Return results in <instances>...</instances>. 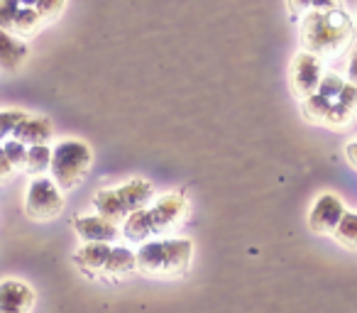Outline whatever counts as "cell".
I'll use <instances>...</instances> for the list:
<instances>
[{"instance_id":"1","label":"cell","mask_w":357,"mask_h":313,"mask_svg":"<svg viewBox=\"0 0 357 313\" xmlns=\"http://www.w3.org/2000/svg\"><path fill=\"white\" fill-rule=\"evenodd\" d=\"M313 10L303 15L301 20V52L318 56H337L350 47L355 37V22L352 15L337 3H323V6H311Z\"/></svg>"},{"instance_id":"2","label":"cell","mask_w":357,"mask_h":313,"mask_svg":"<svg viewBox=\"0 0 357 313\" xmlns=\"http://www.w3.org/2000/svg\"><path fill=\"white\" fill-rule=\"evenodd\" d=\"M303 118L323 128H345L357 118V86L335 74H326L318 91L301 103Z\"/></svg>"},{"instance_id":"3","label":"cell","mask_w":357,"mask_h":313,"mask_svg":"<svg viewBox=\"0 0 357 313\" xmlns=\"http://www.w3.org/2000/svg\"><path fill=\"white\" fill-rule=\"evenodd\" d=\"M194 262V243L189 238L147 240L135 252L137 272L154 279H172L189 272Z\"/></svg>"},{"instance_id":"4","label":"cell","mask_w":357,"mask_h":313,"mask_svg":"<svg viewBox=\"0 0 357 313\" xmlns=\"http://www.w3.org/2000/svg\"><path fill=\"white\" fill-rule=\"evenodd\" d=\"M186 215H189V199H186V194L172 191V194L154 201L149 208L144 206V208H139L137 213L125 218L123 233L128 240L144 243V240L152 238V235H159V233H164V230L176 228Z\"/></svg>"},{"instance_id":"5","label":"cell","mask_w":357,"mask_h":313,"mask_svg":"<svg viewBox=\"0 0 357 313\" xmlns=\"http://www.w3.org/2000/svg\"><path fill=\"white\" fill-rule=\"evenodd\" d=\"M154 189L149 181L144 179H130L125 184L115 186V189H100L93 196V208L98 211L100 218L105 220H125L139 208H144L147 201H152Z\"/></svg>"},{"instance_id":"6","label":"cell","mask_w":357,"mask_h":313,"mask_svg":"<svg viewBox=\"0 0 357 313\" xmlns=\"http://www.w3.org/2000/svg\"><path fill=\"white\" fill-rule=\"evenodd\" d=\"M76 267L91 277H128L137 269L135 252L128 247H115V245H84L74 254Z\"/></svg>"},{"instance_id":"7","label":"cell","mask_w":357,"mask_h":313,"mask_svg":"<svg viewBox=\"0 0 357 313\" xmlns=\"http://www.w3.org/2000/svg\"><path fill=\"white\" fill-rule=\"evenodd\" d=\"M64 3H22V0H0V30L17 35H32L42 25L61 15Z\"/></svg>"},{"instance_id":"8","label":"cell","mask_w":357,"mask_h":313,"mask_svg":"<svg viewBox=\"0 0 357 313\" xmlns=\"http://www.w3.org/2000/svg\"><path fill=\"white\" fill-rule=\"evenodd\" d=\"M91 162H93V152L89 144L81 139H64L52 149V181L61 191L76 189L84 181L86 171L91 169Z\"/></svg>"},{"instance_id":"9","label":"cell","mask_w":357,"mask_h":313,"mask_svg":"<svg viewBox=\"0 0 357 313\" xmlns=\"http://www.w3.org/2000/svg\"><path fill=\"white\" fill-rule=\"evenodd\" d=\"M64 191L50 176H35L25 194V213L32 220H52L64 211Z\"/></svg>"},{"instance_id":"10","label":"cell","mask_w":357,"mask_h":313,"mask_svg":"<svg viewBox=\"0 0 357 313\" xmlns=\"http://www.w3.org/2000/svg\"><path fill=\"white\" fill-rule=\"evenodd\" d=\"M323 76V61L318 56L308 54V52H298L291 59V66H289V84H291V91L298 100H308L321 86Z\"/></svg>"},{"instance_id":"11","label":"cell","mask_w":357,"mask_h":313,"mask_svg":"<svg viewBox=\"0 0 357 313\" xmlns=\"http://www.w3.org/2000/svg\"><path fill=\"white\" fill-rule=\"evenodd\" d=\"M345 215V206L335 194H321L308 211V228L316 235H333Z\"/></svg>"},{"instance_id":"12","label":"cell","mask_w":357,"mask_h":313,"mask_svg":"<svg viewBox=\"0 0 357 313\" xmlns=\"http://www.w3.org/2000/svg\"><path fill=\"white\" fill-rule=\"evenodd\" d=\"M35 301L37 296L30 284L20 282V279L0 282V313H32Z\"/></svg>"},{"instance_id":"13","label":"cell","mask_w":357,"mask_h":313,"mask_svg":"<svg viewBox=\"0 0 357 313\" xmlns=\"http://www.w3.org/2000/svg\"><path fill=\"white\" fill-rule=\"evenodd\" d=\"M74 230L84 240V245H110L120 235L118 223L100 215H79L74 218Z\"/></svg>"},{"instance_id":"14","label":"cell","mask_w":357,"mask_h":313,"mask_svg":"<svg viewBox=\"0 0 357 313\" xmlns=\"http://www.w3.org/2000/svg\"><path fill=\"white\" fill-rule=\"evenodd\" d=\"M13 139L25 147H40L52 139V123L42 115H25L20 125L13 132Z\"/></svg>"},{"instance_id":"15","label":"cell","mask_w":357,"mask_h":313,"mask_svg":"<svg viewBox=\"0 0 357 313\" xmlns=\"http://www.w3.org/2000/svg\"><path fill=\"white\" fill-rule=\"evenodd\" d=\"M27 54V45L20 40V37H13L10 32L0 30V69L6 71H15L25 64Z\"/></svg>"},{"instance_id":"16","label":"cell","mask_w":357,"mask_h":313,"mask_svg":"<svg viewBox=\"0 0 357 313\" xmlns=\"http://www.w3.org/2000/svg\"><path fill=\"white\" fill-rule=\"evenodd\" d=\"M333 235H335V240L340 245H345V247H350V250H357V213L345 211L340 225H337Z\"/></svg>"},{"instance_id":"17","label":"cell","mask_w":357,"mask_h":313,"mask_svg":"<svg viewBox=\"0 0 357 313\" xmlns=\"http://www.w3.org/2000/svg\"><path fill=\"white\" fill-rule=\"evenodd\" d=\"M52 165V149L47 144H40V147H27V162L25 169L30 174H42L47 171Z\"/></svg>"},{"instance_id":"18","label":"cell","mask_w":357,"mask_h":313,"mask_svg":"<svg viewBox=\"0 0 357 313\" xmlns=\"http://www.w3.org/2000/svg\"><path fill=\"white\" fill-rule=\"evenodd\" d=\"M25 110H0V139L10 137L17 125L25 120Z\"/></svg>"},{"instance_id":"19","label":"cell","mask_w":357,"mask_h":313,"mask_svg":"<svg viewBox=\"0 0 357 313\" xmlns=\"http://www.w3.org/2000/svg\"><path fill=\"white\" fill-rule=\"evenodd\" d=\"M3 152H6L8 162L15 167V171L25 169V162H27V147H25V144L15 142V139H8V142L3 144Z\"/></svg>"},{"instance_id":"20","label":"cell","mask_w":357,"mask_h":313,"mask_svg":"<svg viewBox=\"0 0 357 313\" xmlns=\"http://www.w3.org/2000/svg\"><path fill=\"white\" fill-rule=\"evenodd\" d=\"M13 174H15V167H13L10 162H8L6 152H3V147H0V184L10 179Z\"/></svg>"},{"instance_id":"21","label":"cell","mask_w":357,"mask_h":313,"mask_svg":"<svg viewBox=\"0 0 357 313\" xmlns=\"http://www.w3.org/2000/svg\"><path fill=\"white\" fill-rule=\"evenodd\" d=\"M347 81H350L352 86H357V52L350 56V61H347Z\"/></svg>"},{"instance_id":"22","label":"cell","mask_w":357,"mask_h":313,"mask_svg":"<svg viewBox=\"0 0 357 313\" xmlns=\"http://www.w3.org/2000/svg\"><path fill=\"white\" fill-rule=\"evenodd\" d=\"M345 157H347V162L357 169V142L345 144Z\"/></svg>"},{"instance_id":"23","label":"cell","mask_w":357,"mask_h":313,"mask_svg":"<svg viewBox=\"0 0 357 313\" xmlns=\"http://www.w3.org/2000/svg\"><path fill=\"white\" fill-rule=\"evenodd\" d=\"M355 32H357V22H355Z\"/></svg>"}]
</instances>
